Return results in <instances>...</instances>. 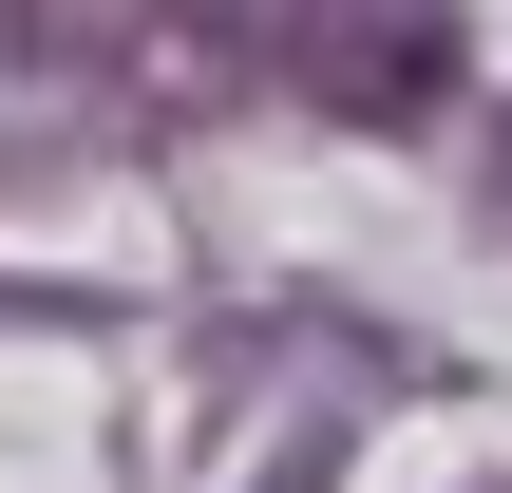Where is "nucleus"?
<instances>
[{"label": "nucleus", "instance_id": "f257e3e1", "mask_svg": "<svg viewBox=\"0 0 512 493\" xmlns=\"http://www.w3.org/2000/svg\"><path fill=\"white\" fill-rule=\"evenodd\" d=\"M266 57L361 133H418L456 95V0H266Z\"/></svg>", "mask_w": 512, "mask_h": 493}, {"label": "nucleus", "instance_id": "f03ea898", "mask_svg": "<svg viewBox=\"0 0 512 493\" xmlns=\"http://www.w3.org/2000/svg\"><path fill=\"white\" fill-rule=\"evenodd\" d=\"M494 209H512V152H494Z\"/></svg>", "mask_w": 512, "mask_h": 493}]
</instances>
